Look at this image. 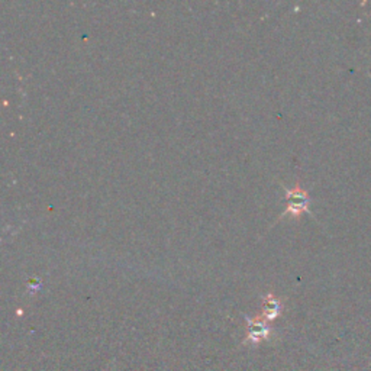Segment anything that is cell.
<instances>
[{"label":"cell","instance_id":"3957f363","mask_svg":"<svg viewBox=\"0 0 371 371\" xmlns=\"http://www.w3.org/2000/svg\"><path fill=\"white\" fill-rule=\"evenodd\" d=\"M248 324H250V335H251V338H260V336H264L269 332L266 325H264L260 320H255V321L248 320Z\"/></svg>","mask_w":371,"mask_h":371},{"label":"cell","instance_id":"6da1fadb","mask_svg":"<svg viewBox=\"0 0 371 371\" xmlns=\"http://www.w3.org/2000/svg\"><path fill=\"white\" fill-rule=\"evenodd\" d=\"M286 190V199H287V207L284 210V214L280 218H284L287 215L299 218L303 212L308 210L309 207V195L306 190H303L299 184H296L295 188L291 189H284Z\"/></svg>","mask_w":371,"mask_h":371},{"label":"cell","instance_id":"7a4b0ae2","mask_svg":"<svg viewBox=\"0 0 371 371\" xmlns=\"http://www.w3.org/2000/svg\"><path fill=\"white\" fill-rule=\"evenodd\" d=\"M281 310V302L274 298L273 295H267L264 296V309H262V315L264 317H267V320H274L276 316L280 315Z\"/></svg>","mask_w":371,"mask_h":371}]
</instances>
